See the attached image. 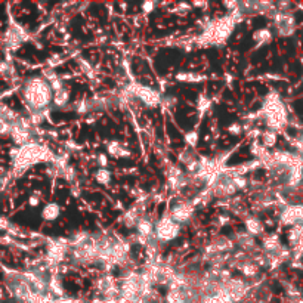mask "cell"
Segmentation results:
<instances>
[{"instance_id":"6da1fadb","label":"cell","mask_w":303,"mask_h":303,"mask_svg":"<svg viewBox=\"0 0 303 303\" xmlns=\"http://www.w3.org/2000/svg\"><path fill=\"white\" fill-rule=\"evenodd\" d=\"M53 89L46 77L34 76L21 86V98L31 114H42L53 104Z\"/></svg>"},{"instance_id":"7a4b0ae2","label":"cell","mask_w":303,"mask_h":303,"mask_svg":"<svg viewBox=\"0 0 303 303\" xmlns=\"http://www.w3.org/2000/svg\"><path fill=\"white\" fill-rule=\"evenodd\" d=\"M259 115L265 122L268 130H274L277 133L284 132L290 125L288 108L277 92H272L266 96V99L260 108Z\"/></svg>"},{"instance_id":"3957f363","label":"cell","mask_w":303,"mask_h":303,"mask_svg":"<svg viewBox=\"0 0 303 303\" xmlns=\"http://www.w3.org/2000/svg\"><path fill=\"white\" fill-rule=\"evenodd\" d=\"M271 22H272V33L281 39H291L296 36L299 22L293 11H278L275 9L271 14Z\"/></svg>"},{"instance_id":"277c9868","label":"cell","mask_w":303,"mask_h":303,"mask_svg":"<svg viewBox=\"0 0 303 303\" xmlns=\"http://www.w3.org/2000/svg\"><path fill=\"white\" fill-rule=\"evenodd\" d=\"M182 232V226L173 222L169 215L167 216L160 217L155 223H154V239L158 243H170L174 241L180 235Z\"/></svg>"},{"instance_id":"5b68a950","label":"cell","mask_w":303,"mask_h":303,"mask_svg":"<svg viewBox=\"0 0 303 303\" xmlns=\"http://www.w3.org/2000/svg\"><path fill=\"white\" fill-rule=\"evenodd\" d=\"M278 223L288 229L303 225V203H287L280 207Z\"/></svg>"},{"instance_id":"8992f818","label":"cell","mask_w":303,"mask_h":303,"mask_svg":"<svg viewBox=\"0 0 303 303\" xmlns=\"http://www.w3.org/2000/svg\"><path fill=\"white\" fill-rule=\"evenodd\" d=\"M142 105L148 107V108H154L157 105L161 104V95L158 90L152 89L150 86H144V85H139V86H135L133 89V93H132Z\"/></svg>"},{"instance_id":"52a82bcc","label":"cell","mask_w":303,"mask_h":303,"mask_svg":"<svg viewBox=\"0 0 303 303\" xmlns=\"http://www.w3.org/2000/svg\"><path fill=\"white\" fill-rule=\"evenodd\" d=\"M194 216V204L184 200V201H179V203H174L173 206L170 207V213L169 217L176 222L177 225H185L188 223Z\"/></svg>"},{"instance_id":"ba28073f","label":"cell","mask_w":303,"mask_h":303,"mask_svg":"<svg viewBox=\"0 0 303 303\" xmlns=\"http://www.w3.org/2000/svg\"><path fill=\"white\" fill-rule=\"evenodd\" d=\"M244 232L252 238H259L265 235V225L256 216H247L244 219Z\"/></svg>"},{"instance_id":"9c48e42d","label":"cell","mask_w":303,"mask_h":303,"mask_svg":"<svg viewBox=\"0 0 303 303\" xmlns=\"http://www.w3.org/2000/svg\"><path fill=\"white\" fill-rule=\"evenodd\" d=\"M63 207L58 201H49L46 203L42 209V219L46 222H55L61 217Z\"/></svg>"},{"instance_id":"30bf717a","label":"cell","mask_w":303,"mask_h":303,"mask_svg":"<svg viewBox=\"0 0 303 303\" xmlns=\"http://www.w3.org/2000/svg\"><path fill=\"white\" fill-rule=\"evenodd\" d=\"M272 39H274V33H272V30L268 28V27L259 28V30H256V31L253 33V42H255L256 49H259L262 46L269 44L272 42Z\"/></svg>"},{"instance_id":"8fae6325","label":"cell","mask_w":303,"mask_h":303,"mask_svg":"<svg viewBox=\"0 0 303 303\" xmlns=\"http://www.w3.org/2000/svg\"><path fill=\"white\" fill-rule=\"evenodd\" d=\"M68 101H70V92H68V89L63 87V89H59L53 93V104L52 105H55V108H64L68 105Z\"/></svg>"},{"instance_id":"7c38bea8","label":"cell","mask_w":303,"mask_h":303,"mask_svg":"<svg viewBox=\"0 0 303 303\" xmlns=\"http://www.w3.org/2000/svg\"><path fill=\"white\" fill-rule=\"evenodd\" d=\"M277 142H278V133L277 132L266 129L262 133V145H263L265 150L266 148H274L277 145Z\"/></svg>"},{"instance_id":"4fadbf2b","label":"cell","mask_w":303,"mask_h":303,"mask_svg":"<svg viewBox=\"0 0 303 303\" xmlns=\"http://www.w3.org/2000/svg\"><path fill=\"white\" fill-rule=\"evenodd\" d=\"M107 151L112 157H128L129 155V151H126V148L122 145L120 141H111V142H108Z\"/></svg>"},{"instance_id":"5bb4252c","label":"cell","mask_w":303,"mask_h":303,"mask_svg":"<svg viewBox=\"0 0 303 303\" xmlns=\"http://www.w3.org/2000/svg\"><path fill=\"white\" fill-rule=\"evenodd\" d=\"M95 180L101 185H108L112 180V174L108 169H98L96 173H95Z\"/></svg>"},{"instance_id":"9a60e30c","label":"cell","mask_w":303,"mask_h":303,"mask_svg":"<svg viewBox=\"0 0 303 303\" xmlns=\"http://www.w3.org/2000/svg\"><path fill=\"white\" fill-rule=\"evenodd\" d=\"M177 80L180 82H187V83H195V82H200V80H204V77L198 73H180L177 74Z\"/></svg>"},{"instance_id":"2e32d148","label":"cell","mask_w":303,"mask_h":303,"mask_svg":"<svg viewBox=\"0 0 303 303\" xmlns=\"http://www.w3.org/2000/svg\"><path fill=\"white\" fill-rule=\"evenodd\" d=\"M185 144L191 148H194L198 144V132L197 130H190L185 133Z\"/></svg>"},{"instance_id":"e0dca14e","label":"cell","mask_w":303,"mask_h":303,"mask_svg":"<svg viewBox=\"0 0 303 303\" xmlns=\"http://www.w3.org/2000/svg\"><path fill=\"white\" fill-rule=\"evenodd\" d=\"M154 8H155V3H154V2H145V3L141 5V9H142V12H145V14L152 12Z\"/></svg>"},{"instance_id":"ac0fdd59","label":"cell","mask_w":303,"mask_h":303,"mask_svg":"<svg viewBox=\"0 0 303 303\" xmlns=\"http://www.w3.org/2000/svg\"><path fill=\"white\" fill-rule=\"evenodd\" d=\"M228 132L237 136V135H239V133L243 132V126H241L239 123H232V125H231V126L228 128Z\"/></svg>"},{"instance_id":"d6986e66","label":"cell","mask_w":303,"mask_h":303,"mask_svg":"<svg viewBox=\"0 0 303 303\" xmlns=\"http://www.w3.org/2000/svg\"><path fill=\"white\" fill-rule=\"evenodd\" d=\"M40 203H42V197H40V195H31V197H30V204H31L33 207L39 206Z\"/></svg>"}]
</instances>
